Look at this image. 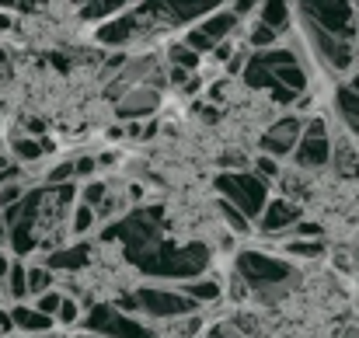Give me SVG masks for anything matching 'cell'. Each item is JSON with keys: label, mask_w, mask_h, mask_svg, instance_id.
<instances>
[{"label": "cell", "mask_w": 359, "mask_h": 338, "mask_svg": "<svg viewBox=\"0 0 359 338\" xmlns=\"http://www.w3.org/2000/svg\"><path fill=\"white\" fill-rule=\"evenodd\" d=\"M140 262L143 272H154V276H175V279H192L206 269L210 262V251L203 244H185V248H175V244H154L147 251H136L133 255Z\"/></svg>", "instance_id": "cell-1"}, {"label": "cell", "mask_w": 359, "mask_h": 338, "mask_svg": "<svg viewBox=\"0 0 359 338\" xmlns=\"http://www.w3.org/2000/svg\"><path fill=\"white\" fill-rule=\"evenodd\" d=\"M217 189H220V196L231 206H238L248 220L262 217V210L269 203V185L258 175H251V171H224V175H217Z\"/></svg>", "instance_id": "cell-2"}, {"label": "cell", "mask_w": 359, "mask_h": 338, "mask_svg": "<svg viewBox=\"0 0 359 338\" xmlns=\"http://www.w3.org/2000/svg\"><path fill=\"white\" fill-rule=\"evenodd\" d=\"M238 276L248 283V290H272L279 283H286L293 276V269L283 262V258H272V255H262V251H244L238 255Z\"/></svg>", "instance_id": "cell-3"}, {"label": "cell", "mask_w": 359, "mask_h": 338, "mask_svg": "<svg viewBox=\"0 0 359 338\" xmlns=\"http://www.w3.org/2000/svg\"><path fill=\"white\" fill-rule=\"evenodd\" d=\"M304 14H311L307 21H314L318 28H325L328 35L342 39L353 46V39L359 35V21H356V11L349 4H304L300 7Z\"/></svg>", "instance_id": "cell-4"}, {"label": "cell", "mask_w": 359, "mask_h": 338, "mask_svg": "<svg viewBox=\"0 0 359 338\" xmlns=\"http://www.w3.org/2000/svg\"><path fill=\"white\" fill-rule=\"evenodd\" d=\"M136 307H143L154 318H185V314L196 311V304L189 297H182L175 290H154V286L136 293Z\"/></svg>", "instance_id": "cell-5"}, {"label": "cell", "mask_w": 359, "mask_h": 338, "mask_svg": "<svg viewBox=\"0 0 359 338\" xmlns=\"http://www.w3.org/2000/svg\"><path fill=\"white\" fill-rule=\"evenodd\" d=\"M307 32H311V39H314V46H318V53H321V60H325V63H332L335 70H346V67L353 63L356 46H349V42H342V39L328 35V32H325V28H318L314 21H307Z\"/></svg>", "instance_id": "cell-6"}, {"label": "cell", "mask_w": 359, "mask_h": 338, "mask_svg": "<svg viewBox=\"0 0 359 338\" xmlns=\"http://www.w3.org/2000/svg\"><path fill=\"white\" fill-rule=\"evenodd\" d=\"M300 129H304V122H300V119H293V115L279 119V122L262 136V150H265V154H272V157L293 154V150H297V143H300Z\"/></svg>", "instance_id": "cell-7"}, {"label": "cell", "mask_w": 359, "mask_h": 338, "mask_svg": "<svg viewBox=\"0 0 359 338\" xmlns=\"http://www.w3.org/2000/svg\"><path fill=\"white\" fill-rule=\"evenodd\" d=\"M258 220H262L265 234H290L304 217H300V206L297 203H290L286 196H279V199H269L265 203V210H262Z\"/></svg>", "instance_id": "cell-8"}, {"label": "cell", "mask_w": 359, "mask_h": 338, "mask_svg": "<svg viewBox=\"0 0 359 338\" xmlns=\"http://www.w3.org/2000/svg\"><path fill=\"white\" fill-rule=\"evenodd\" d=\"M11 325H14L21 335H46L56 321H53V318H46V314H39L35 307L18 304V307H11Z\"/></svg>", "instance_id": "cell-9"}, {"label": "cell", "mask_w": 359, "mask_h": 338, "mask_svg": "<svg viewBox=\"0 0 359 338\" xmlns=\"http://www.w3.org/2000/svg\"><path fill=\"white\" fill-rule=\"evenodd\" d=\"M7 154H11L14 164H35V161L46 154V147H42V140L21 136V129H14V133L7 136Z\"/></svg>", "instance_id": "cell-10"}, {"label": "cell", "mask_w": 359, "mask_h": 338, "mask_svg": "<svg viewBox=\"0 0 359 338\" xmlns=\"http://www.w3.org/2000/svg\"><path fill=\"white\" fill-rule=\"evenodd\" d=\"M293 161L300 168H321L332 161V143L328 140H300L293 150Z\"/></svg>", "instance_id": "cell-11"}, {"label": "cell", "mask_w": 359, "mask_h": 338, "mask_svg": "<svg viewBox=\"0 0 359 338\" xmlns=\"http://www.w3.org/2000/svg\"><path fill=\"white\" fill-rule=\"evenodd\" d=\"M157 109V91L154 88H133V91H126V98L119 102V115L122 119H136V115H147Z\"/></svg>", "instance_id": "cell-12"}, {"label": "cell", "mask_w": 359, "mask_h": 338, "mask_svg": "<svg viewBox=\"0 0 359 338\" xmlns=\"http://www.w3.org/2000/svg\"><path fill=\"white\" fill-rule=\"evenodd\" d=\"M238 28V14L234 11H213V18H206L203 21V35L210 39V42H227V35Z\"/></svg>", "instance_id": "cell-13"}, {"label": "cell", "mask_w": 359, "mask_h": 338, "mask_svg": "<svg viewBox=\"0 0 359 338\" xmlns=\"http://www.w3.org/2000/svg\"><path fill=\"white\" fill-rule=\"evenodd\" d=\"M178 293L189 297L192 304H213V300L224 297V286H220L217 279H189V283H182Z\"/></svg>", "instance_id": "cell-14"}, {"label": "cell", "mask_w": 359, "mask_h": 338, "mask_svg": "<svg viewBox=\"0 0 359 338\" xmlns=\"http://www.w3.org/2000/svg\"><path fill=\"white\" fill-rule=\"evenodd\" d=\"M332 164L342 178H359V150H353L349 140H339L332 147Z\"/></svg>", "instance_id": "cell-15"}, {"label": "cell", "mask_w": 359, "mask_h": 338, "mask_svg": "<svg viewBox=\"0 0 359 338\" xmlns=\"http://www.w3.org/2000/svg\"><path fill=\"white\" fill-rule=\"evenodd\" d=\"M84 265H88V244H77V248H67V251H53L46 269H49V272H53V269L74 272V269H84Z\"/></svg>", "instance_id": "cell-16"}, {"label": "cell", "mask_w": 359, "mask_h": 338, "mask_svg": "<svg viewBox=\"0 0 359 338\" xmlns=\"http://www.w3.org/2000/svg\"><path fill=\"white\" fill-rule=\"evenodd\" d=\"M133 28H136V18H133V14L112 18V21L98 32V42H105V46H122V42L133 35Z\"/></svg>", "instance_id": "cell-17"}, {"label": "cell", "mask_w": 359, "mask_h": 338, "mask_svg": "<svg viewBox=\"0 0 359 338\" xmlns=\"http://www.w3.org/2000/svg\"><path fill=\"white\" fill-rule=\"evenodd\" d=\"M4 286V293L11 297V300H25L28 297V265H21V262H11V272H7V279L0 283Z\"/></svg>", "instance_id": "cell-18"}, {"label": "cell", "mask_w": 359, "mask_h": 338, "mask_svg": "<svg viewBox=\"0 0 359 338\" xmlns=\"http://www.w3.org/2000/svg\"><path fill=\"white\" fill-rule=\"evenodd\" d=\"M335 102H339V115H342V122H346V126L359 136V95H353L349 88H339Z\"/></svg>", "instance_id": "cell-19"}, {"label": "cell", "mask_w": 359, "mask_h": 338, "mask_svg": "<svg viewBox=\"0 0 359 338\" xmlns=\"http://www.w3.org/2000/svg\"><path fill=\"white\" fill-rule=\"evenodd\" d=\"M272 77H276L279 88H286V91H293V95H300V91L307 88V74L300 70V63H293V67H279V70H272Z\"/></svg>", "instance_id": "cell-20"}, {"label": "cell", "mask_w": 359, "mask_h": 338, "mask_svg": "<svg viewBox=\"0 0 359 338\" xmlns=\"http://www.w3.org/2000/svg\"><path fill=\"white\" fill-rule=\"evenodd\" d=\"M286 21H290V4H265V7H262V18H258V25L272 28L276 35L286 28Z\"/></svg>", "instance_id": "cell-21"}, {"label": "cell", "mask_w": 359, "mask_h": 338, "mask_svg": "<svg viewBox=\"0 0 359 338\" xmlns=\"http://www.w3.org/2000/svg\"><path fill=\"white\" fill-rule=\"evenodd\" d=\"M255 63H262L265 70H279V67H293V63H297V56H293V53H286V49H269V53H258V56H255Z\"/></svg>", "instance_id": "cell-22"}, {"label": "cell", "mask_w": 359, "mask_h": 338, "mask_svg": "<svg viewBox=\"0 0 359 338\" xmlns=\"http://www.w3.org/2000/svg\"><path fill=\"white\" fill-rule=\"evenodd\" d=\"M49 283H53V272H49L46 265H28V297H32V293L42 297V293L49 290Z\"/></svg>", "instance_id": "cell-23"}, {"label": "cell", "mask_w": 359, "mask_h": 338, "mask_svg": "<svg viewBox=\"0 0 359 338\" xmlns=\"http://www.w3.org/2000/svg\"><path fill=\"white\" fill-rule=\"evenodd\" d=\"M286 251L293 258H321L325 255V241H286Z\"/></svg>", "instance_id": "cell-24"}, {"label": "cell", "mask_w": 359, "mask_h": 338, "mask_svg": "<svg viewBox=\"0 0 359 338\" xmlns=\"http://www.w3.org/2000/svg\"><path fill=\"white\" fill-rule=\"evenodd\" d=\"M220 213H224V220L231 224V230H234V234H248V230H251V220L241 213L238 206H231L227 199H220Z\"/></svg>", "instance_id": "cell-25"}, {"label": "cell", "mask_w": 359, "mask_h": 338, "mask_svg": "<svg viewBox=\"0 0 359 338\" xmlns=\"http://www.w3.org/2000/svg\"><path fill=\"white\" fill-rule=\"evenodd\" d=\"M60 304H63V293H56V290H46L42 297H35V311L46 314V318H53V321L60 314Z\"/></svg>", "instance_id": "cell-26"}, {"label": "cell", "mask_w": 359, "mask_h": 338, "mask_svg": "<svg viewBox=\"0 0 359 338\" xmlns=\"http://www.w3.org/2000/svg\"><path fill=\"white\" fill-rule=\"evenodd\" d=\"M171 63H175L178 70H196V67H199V56H196L185 42H178V46H171Z\"/></svg>", "instance_id": "cell-27"}, {"label": "cell", "mask_w": 359, "mask_h": 338, "mask_svg": "<svg viewBox=\"0 0 359 338\" xmlns=\"http://www.w3.org/2000/svg\"><path fill=\"white\" fill-rule=\"evenodd\" d=\"M248 84H251V88H265V91H272V88H276V77H272V70H265L262 63H255V60H251Z\"/></svg>", "instance_id": "cell-28"}, {"label": "cell", "mask_w": 359, "mask_h": 338, "mask_svg": "<svg viewBox=\"0 0 359 338\" xmlns=\"http://www.w3.org/2000/svg\"><path fill=\"white\" fill-rule=\"evenodd\" d=\"M91 224H95V210L81 203V206L74 210V217H70V230H74V234H88Z\"/></svg>", "instance_id": "cell-29"}, {"label": "cell", "mask_w": 359, "mask_h": 338, "mask_svg": "<svg viewBox=\"0 0 359 338\" xmlns=\"http://www.w3.org/2000/svg\"><path fill=\"white\" fill-rule=\"evenodd\" d=\"M112 11H119V4H84V7H81V18H84V21H102V18H109Z\"/></svg>", "instance_id": "cell-30"}, {"label": "cell", "mask_w": 359, "mask_h": 338, "mask_svg": "<svg viewBox=\"0 0 359 338\" xmlns=\"http://www.w3.org/2000/svg\"><path fill=\"white\" fill-rule=\"evenodd\" d=\"M185 46H189V49H192L196 56H203V53H213V49H217V42H210V39H206V35H203L199 28H192V32H189Z\"/></svg>", "instance_id": "cell-31"}, {"label": "cell", "mask_w": 359, "mask_h": 338, "mask_svg": "<svg viewBox=\"0 0 359 338\" xmlns=\"http://www.w3.org/2000/svg\"><path fill=\"white\" fill-rule=\"evenodd\" d=\"M67 178H74V161H63L60 168H53V171L46 175V185H49V189H56V185H63Z\"/></svg>", "instance_id": "cell-32"}, {"label": "cell", "mask_w": 359, "mask_h": 338, "mask_svg": "<svg viewBox=\"0 0 359 338\" xmlns=\"http://www.w3.org/2000/svg\"><path fill=\"white\" fill-rule=\"evenodd\" d=\"M109 199V185H102V182H95V185H88L84 189V206H98V203H105Z\"/></svg>", "instance_id": "cell-33"}, {"label": "cell", "mask_w": 359, "mask_h": 338, "mask_svg": "<svg viewBox=\"0 0 359 338\" xmlns=\"http://www.w3.org/2000/svg\"><path fill=\"white\" fill-rule=\"evenodd\" d=\"M77 318H81V307H77V304H74L70 297H63V304H60V314H56V321H60V325H74Z\"/></svg>", "instance_id": "cell-34"}, {"label": "cell", "mask_w": 359, "mask_h": 338, "mask_svg": "<svg viewBox=\"0 0 359 338\" xmlns=\"http://www.w3.org/2000/svg\"><path fill=\"white\" fill-rule=\"evenodd\" d=\"M300 140H328V133H325V122H321V119H311V122L304 126Z\"/></svg>", "instance_id": "cell-35"}, {"label": "cell", "mask_w": 359, "mask_h": 338, "mask_svg": "<svg viewBox=\"0 0 359 338\" xmlns=\"http://www.w3.org/2000/svg\"><path fill=\"white\" fill-rule=\"evenodd\" d=\"M272 42H276V32L265 28V25H255V32H251V46H272Z\"/></svg>", "instance_id": "cell-36"}, {"label": "cell", "mask_w": 359, "mask_h": 338, "mask_svg": "<svg viewBox=\"0 0 359 338\" xmlns=\"http://www.w3.org/2000/svg\"><path fill=\"white\" fill-rule=\"evenodd\" d=\"M199 325H203V321H199V318L192 314V318H182L175 332H178V338H192V335H196V332H199Z\"/></svg>", "instance_id": "cell-37"}, {"label": "cell", "mask_w": 359, "mask_h": 338, "mask_svg": "<svg viewBox=\"0 0 359 338\" xmlns=\"http://www.w3.org/2000/svg\"><path fill=\"white\" fill-rule=\"evenodd\" d=\"M227 293H231V300H234V304H244V297H248V283L241 279L238 272H234V279H231V290H227Z\"/></svg>", "instance_id": "cell-38"}, {"label": "cell", "mask_w": 359, "mask_h": 338, "mask_svg": "<svg viewBox=\"0 0 359 338\" xmlns=\"http://www.w3.org/2000/svg\"><path fill=\"white\" fill-rule=\"evenodd\" d=\"M255 175H258V178H262V182L269 185V178H276V175H279V168H276V161L262 157V161H258V171H255Z\"/></svg>", "instance_id": "cell-39"}, {"label": "cell", "mask_w": 359, "mask_h": 338, "mask_svg": "<svg viewBox=\"0 0 359 338\" xmlns=\"http://www.w3.org/2000/svg\"><path fill=\"white\" fill-rule=\"evenodd\" d=\"M234 328H238L241 335H244V332H248V335H258V321H255L251 314H238V318H234Z\"/></svg>", "instance_id": "cell-40"}, {"label": "cell", "mask_w": 359, "mask_h": 338, "mask_svg": "<svg viewBox=\"0 0 359 338\" xmlns=\"http://www.w3.org/2000/svg\"><path fill=\"white\" fill-rule=\"evenodd\" d=\"M95 164H98V161H91V157H77V161H74V175H91Z\"/></svg>", "instance_id": "cell-41"}, {"label": "cell", "mask_w": 359, "mask_h": 338, "mask_svg": "<svg viewBox=\"0 0 359 338\" xmlns=\"http://www.w3.org/2000/svg\"><path fill=\"white\" fill-rule=\"evenodd\" d=\"M11 332H14V325H11V311L0 307V338H7Z\"/></svg>", "instance_id": "cell-42"}, {"label": "cell", "mask_w": 359, "mask_h": 338, "mask_svg": "<svg viewBox=\"0 0 359 338\" xmlns=\"http://www.w3.org/2000/svg\"><path fill=\"white\" fill-rule=\"evenodd\" d=\"M231 53H234V46H231V42H217V49H213V60H231Z\"/></svg>", "instance_id": "cell-43"}, {"label": "cell", "mask_w": 359, "mask_h": 338, "mask_svg": "<svg viewBox=\"0 0 359 338\" xmlns=\"http://www.w3.org/2000/svg\"><path fill=\"white\" fill-rule=\"evenodd\" d=\"M7 74H11V56H7V53L0 49V84L7 81Z\"/></svg>", "instance_id": "cell-44"}, {"label": "cell", "mask_w": 359, "mask_h": 338, "mask_svg": "<svg viewBox=\"0 0 359 338\" xmlns=\"http://www.w3.org/2000/svg\"><path fill=\"white\" fill-rule=\"evenodd\" d=\"M335 265H339L342 272H353V262H349V255H346V251H339V255H335Z\"/></svg>", "instance_id": "cell-45"}, {"label": "cell", "mask_w": 359, "mask_h": 338, "mask_svg": "<svg viewBox=\"0 0 359 338\" xmlns=\"http://www.w3.org/2000/svg\"><path fill=\"white\" fill-rule=\"evenodd\" d=\"M241 67H244V53H234V56H231V63H227V70H231V74H238Z\"/></svg>", "instance_id": "cell-46"}, {"label": "cell", "mask_w": 359, "mask_h": 338, "mask_svg": "<svg viewBox=\"0 0 359 338\" xmlns=\"http://www.w3.org/2000/svg\"><path fill=\"white\" fill-rule=\"evenodd\" d=\"M11 28H14V18L7 11H0V32H11Z\"/></svg>", "instance_id": "cell-47"}, {"label": "cell", "mask_w": 359, "mask_h": 338, "mask_svg": "<svg viewBox=\"0 0 359 338\" xmlns=\"http://www.w3.org/2000/svg\"><path fill=\"white\" fill-rule=\"evenodd\" d=\"M7 272H11V258H7V255L0 251V283L7 279Z\"/></svg>", "instance_id": "cell-48"}, {"label": "cell", "mask_w": 359, "mask_h": 338, "mask_svg": "<svg viewBox=\"0 0 359 338\" xmlns=\"http://www.w3.org/2000/svg\"><path fill=\"white\" fill-rule=\"evenodd\" d=\"M206 338H227V328H213V332H210Z\"/></svg>", "instance_id": "cell-49"}, {"label": "cell", "mask_w": 359, "mask_h": 338, "mask_svg": "<svg viewBox=\"0 0 359 338\" xmlns=\"http://www.w3.org/2000/svg\"><path fill=\"white\" fill-rule=\"evenodd\" d=\"M7 244V227H4V220H0V248Z\"/></svg>", "instance_id": "cell-50"}, {"label": "cell", "mask_w": 359, "mask_h": 338, "mask_svg": "<svg viewBox=\"0 0 359 338\" xmlns=\"http://www.w3.org/2000/svg\"><path fill=\"white\" fill-rule=\"evenodd\" d=\"M349 91H353V95H359V74H356V81L349 84Z\"/></svg>", "instance_id": "cell-51"}, {"label": "cell", "mask_w": 359, "mask_h": 338, "mask_svg": "<svg viewBox=\"0 0 359 338\" xmlns=\"http://www.w3.org/2000/svg\"><path fill=\"white\" fill-rule=\"evenodd\" d=\"M342 338H359V332H353V328H349V332H346Z\"/></svg>", "instance_id": "cell-52"}, {"label": "cell", "mask_w": 359, "mask_h": 338, "mask_svg": "<svg viewBox=\"0 0 359 338\" xmlns=\"http://www.w3.org/2000/svg\"><path fill=\"white\" fill-rule=\"evenodd\" d=\"M84 338H95V335H84Z\"/></svg>", "instance_id": "cell-53"}, {"label": "cell", "mask_w": 359, "mask_h": 338, "mask_svg": "<svg viewBox=\"0 0 359 338\" xmlns=\"http://www.w3.org/2000/svg\"><path fill=\"white\" fill-rule=\"evenodd\" d=\"M356 53H359V49H356Z\"/></svg>", "instance_id": "cell-54"}]
</instances>
